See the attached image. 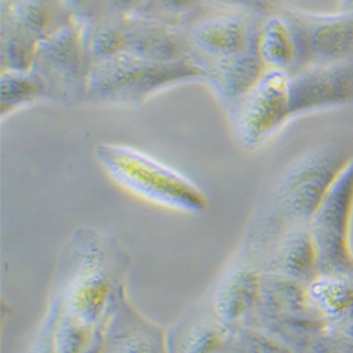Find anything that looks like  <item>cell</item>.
<instances>
[{
    "instance_id": "6da1fadb",
    "label": "cell",
    "mask_w": 353,
    "mask_h": 353,
    "mask_svg": "<svg viewBox=\"0 0 353 353\" xmlns=\"http://www.w3.org/2000/svg\"><path fill=\"white\" fill-rule=\"evenodd\" d=\"M130 257L121 243L94 229H77L58 257L41 350L97 352L113 296L125 285Z\"/></svg>"
},
{
    "instance_id": "7a4b0ae2",
    "label": "cell",
    "mask_w": 353,
    "mask_h": 353,
    "mask_svg": "<svg viewBox=\"0 0 353 353\" xmlns=\"http://www.w3.org/2000/svg\"><path fill=\"white\" fill-rule=\"evenodd\" d=\"M353 157V132H341L292 160L273 188L272 210L256 221L276 232L308 223L338 174Z\"/></svg>"
},
{
    "instance_id": "3957f363",
    "label": "cell",
    "mask_w": 353,
    "mask_h": 353,
    "mask_svg": "<svg viewBox=\"0 0 353 353\" xmlns=\"http://www.w3.org/2000/svg\"><path fill=\"white\" fill-rule=\"evenodd\" d=\"M203 77L205 68L195 57L157 61L121 52L91 64L85 102L140 106L167 88L190 81H203Z\"/></svg>"
},
{
    "instance_id": "277c9868",
    "label": "cell",
    "mask_w": 353,
    "mask_h": 353,
    "mask_svg": "<svg viewBox=\"0 0 353 353\" xmlns=\"http://www.w3.org/2000/svg\"><path fill=\"white\" fill-rule=\"evenodd\" d=\"M94 154L110 180L137 198L185 214L208 208L207 195L188 176L130 145L101 143Z\"/></svg>"
},
{
    "instance_id": "5b68a950",
    "label": "cell",
    "mask_w": 353,
    "mask_h": 353,
    "mask_svg": "<svg viewBox=\"0 0 353 353\" xmlns=\"http://www.w3.org/2000/svg\"><path fill=\"white\" fill-rule=\"evenodd\" d=\"M83 40L91 64L121 52L157 61L194 57L184 27L133 13L83 23Z\"/></svg>"
},
{
    "instance_id": "8992f818",
    "label": "cell",
    "mask_w": 353,
    "mask_h": 353,
    "mask_svg": "<svg viewBox=\"0 0 353 353\" xmlns=\"http://www.w3.org/2000/svg\"><path fill=\"white\" fill-rule=\"evenodd\" d=\"M91 60L83 40V23L74 20L37 44L30 71L47 101L61 105L85 102Z\"/></svg>"
},
{
    "instance_id": "52a82bcc",
    "label": "cell",
    "mask_w": 353,
    "mask_h": 353,
    "mask_svg": "<svg viewBox=\"0 0 353 353\" xmlns=\"http://www.w3.org/2000/svg\"><path fill=\"white\" fill-rule=\"evenodd\" d=\"M353 212V157L338 174L308 221L318 254L319 273L346 274L353 270L349 245Z\"/></svg>"
},
{
    "instance_id": "ba28073f",
    "label": "cell",
    "mask_w": 353,
    "mask_h": 353,
    "mask_svg": "<svg viewBox=\"0 0 353 353\" xmlns=\"http://www.w3.org/2000/svg\"><path fill=\"white\" fill-rule=\"evenodd\" d=\"M238 139L257 147L290 119V74L268 68L252 90L228 110Z\"/></svg>"
},
{
    "instance_id": "9c48e42d",
    "label": "cell",
    "mask_w": 353,
    "mask_h": 353,
    "mask_svg": "<svg viewBox=\"0 0 353 353\" xmlns=\"http://www.w3.org/2000/svg\"><path fill=\"white\" fill-rule=\"evenodd\" d=\"M297 46V70L353 60V12L312 14L296 9L281 12ZM294 71V72H296Z\"/></svg>"
},
{
    "instance_id": "30bf717a",
    "label": "cell",
    "mask_w": 353,
    "mask_h": 353,
    "mask_svg": "<svg viewBox=\"0 0 353 353\" xmlns=\"http://www.w3.org/2000/svg\"><path fill=\"white\" fill-rule=\"evenodd\" d=\"M261 20L239 12L214 9L212 13H199L184 26V30L196 60H211L256 46Z\"/></svg>"
},
{
    "instance_id": "8fae6325",
    "label": "cell",
    "mask_w": 353,
    "mask_h": 353,
    "mask_svg": "<svg viewBox=\"0 0 353 353\" xmlns=\"http://www.w3.org/2000/svg\"><path fill=\"white\" fill-rule=\"evenodd\" d=\"M346 105H353V60L290 74L291 116Z\"/></svg>"
},
{
    "instance_id": "7c38bea8",
    "label": "cell",
    "mask_w": 353,
    "mask_h": 353,
    "mask_svg": "<svg viewBox=\"0 0 353 353\" xmlns=\"http://www.w3.org/2000/svg\"><path fill=\"white\" fill-rule=\"evenodd\" d=\"M165 332L126 300L125 285L113 296L98 334L97 352H164Z\"/></svg>"
},
{
    "instance_id": "4fadbf2b",
    "label": "cell",
    "mask_w": 353,
    "mask_h": 353,
    "mask_svg": "<svg viewBox=\"0 0 353 353\" xmlns=\"http://www.w3.org/2000/svg\"><path fill=\"white\" fill-rule=\"evenodd\" d=\"M198 61L205 68L203 82L228 110L252 90L268 70L257 44L239 54Z\"/></svg>"
},
{
    "instance_id": "5bb4252c",
    "label": "cell",
    "mask_w": 353,
    "mask_h": 353,
    "mask_svg": "<svg viewBox=\"0 0 353 353\" xmlns=\"http://www.w3.org/2000/svg\"><path fill=\"white\" fill-rule=\"evenodd\" d=\"M261 272L249 263H234L218 281L212 294V311L229 325L243 323L257 305Z\"/></svg>"
},
{
    "instance_id": "9a60e30c",
    "label": "cell",
    "mask_w": 353,
    "mask_h": 353,
    "mask_svg": "<svg viewBox=\"0 0 353 353\" xmlns=\"http://www.w3.org/2000/svg\"><path fill=\"white\" fill-rule=\"evenodd\" d=\"M260 272L276 273L307 285L319 273L318 254L308 223L290 226L264 259Z\"/></svg>"
},
{
    "instance_id": "2e32d148",
    "label": "cell",
    "mask_w": 353,
    "mask_h": 353,
    "mask_svg": "<svg viewBox=\"0 0 353 353\" xmlns=\"http://www.w3.org/2000/svg\"><path fill=\"white\" fill-rule=\"evenodd\" d=\"M0 20L40 43L72 23L74 17L63 0H2Z\"/></svg>"
},
{
    "instance_id": "e0dca14e",
    "label": "cell",
    "mask_w": 353,
    "mask_h": 353,
    "mask_svg": "<svg viewBox=\"0 0 353 353\" xmlns=\"http://www.w3.org/2000/svg\"><path fill=\"white\" fill-rule=\"evenodd\" d=\"M307 294L312 307L327 323L353 318V280L349 273H318L307 284Z\"/></svg>"
},
{
    "instance_id": "ac0fdd59",
    "label": "cell",
    "mask_w": 353,
    "mask_h": 353,
    "mask_svg": "<svg viewBox=\"0 0 353 353\" xmlns=\"http://www.w3.org/2000/svg\"><path fill=\"white\" fill-rule=\"evenodd\" d=\"M259 52L268 68L283 70L292 74L297 70V46L285 17L270 14L260 24Z\"/></svg>"
},
{
    "instance_id": "d6986e66",
    "label": "cell",
    "mask_w": 353,
    "mask_h": 353,
    "mask_svg": "<svg viewBox=\"0 0 353 353\" xmlns=\"http://www.w3.org/2000/svg\"><path fill=\"white\" fill-rule=\"evenodd\" d=\"M39 99H44L43 90L32 71H0V112L3 119Z\"/></svg>"
},
{
    "instance_id": "ffe728a7",
    "label": "cell",
    "mask_w": 353,
    "mask_h": 353,
    "mask_svg": "<svg viewBox=\"0 0 353 353\" xmlns=\"http://www.w3.org/2000/svg\"><path fill=\"white\" fill-rule=\"evenodd\" d=\"M37 41L6 20H0V71H30Z\"/></svg>"
},
{
    "instance_id": "44dd1931",
    "label": "cell",
    "mask_w": 353,
    "mask_h": 353,
    "mask_svg": "<svg viewBox=\"0 0 353 353\" xmlns=\"http://www.w3.org/2000/svg\"><path fill=\"white\" fill-rule=\"evenodd\" d=\"M233 328L215 314L214 318H203L191 323L181 335L184 352H214L221 346L230 345Z\"/></svg>"
},
{
    "instance_id": "7402d4cb",
    "label": "cell",
    "mask_w": 353,
    "mask_h": 353,
    "mask_svg": "<svg viewBox=\"0 0 353 353\" xmlns=\"http://www.w3.org/2000/svg\"><path fill=\"white\" fill-rule=\"evenodd\" d=\"M202 0H145L133 14L184 27L199 14Z\"/></svg>"
},
{
    "instance_id": "603a6c76",
    "label": "cell",
    "mask_w": 353,
    "mask_h": 353,
    "mask_svg": "<svg viewBox=\"0 0 353 353\" xmlns=\"http://www.w3.org/2000/svg\"><path fill=\"white\" fill-rule=\"evenodd\" d=\"M202 2L215 10L239 12L260 19L270 16L273 9L270 0H202Z\"/></svg>"
},
{
    "instance_id": "cb8c5ba5",
    "label": "cell",
    "mask_w": 353,
    "mask_h": 353,
    "mask_svg": "<svg viewBox=\"0 0 353 353\" xmlns=\"http://www.w3.org/2000/svg\"><path fill=\"white\" fill-rule=\"evenodd\" d=\"M63 3L79 23L94 21L106 13V0H63Z\"/></svg>"
},
{
    "instance_id": "d4e9b609",
    "label": "cell",
    "mask_w": 353,
    "mask_h": 353,
    "mask_svg": "<svg viewBox=\"0 0 353 353\" xmlns=\"http://www.w3.org/2000/svg\"><path fill=\"white\" fill-rule=\"evenodd\" d=\"M144 2L145 0H106L105 14H130Z\"/></svg>"
},
{
    "instance_id": "484cf974",
    "label": "cell",
    "mask_w": 353,
    "mask_h": 353,
    "mask_svg": "<svg viewBox=\"0 0 353 353\" xmlns=\"http://www.w3.org/2000/svg\"><path fill=\"white\" fill-rule=\"evenodd\" d=\"M339 9L342 12H353V0H339Z\"/></svg>"
},
{
    "instance_id": "4316f807",
    "label": "cell",
    "mask_w": 353,
    "mask_h": 353,
    "mask_svg": "<svg viewBox=\"0 0 353 353\" xmlns=\"http://www.w3.org/2000/svg\"><path fill=\"white\" fill-rule=\"evenodd\" d=\"M349 276H350V279L353 280V270H352V272H349Z\"/></svg>"
}]
</instances>
